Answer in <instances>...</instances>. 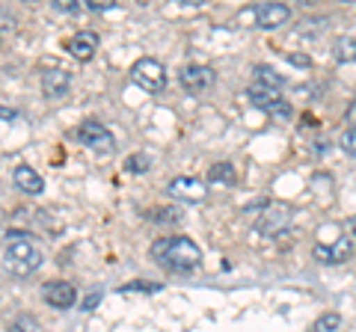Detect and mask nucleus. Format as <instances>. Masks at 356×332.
<instances>
[{
    "label": "nucleus",
    "instance_id": "nucleus-26",
    "mask_svg": "<svg viewBox=\"0 0 356 332\" xmlns=\"http://www.w3.org/2000/svg\"><path fill=\"white\" fill-rule=\"evenodd\" d=\"M54 9H60V13H77L81 6H77L74 0H57V3H54Z\"/></svg>",
    "mask_w": 356,
    "mask_h": 332
},
{
    "label": "nucleus",
    "instance_id": "nucleus-21",
    "mask_svg": "<svg viewBox=\"0 0 356 332\" xmlns=\"http://www.w3.org/2000/svg\"><path fill=\"white\" fill-rule=\"evenodd\" d=\"M125 294H131V291H143V294H158L161 291V285L158 282H128L125 288H122Z\"/></svg>",
    "mask_w": 356,
    "mask_h": 332
},
{
    "label": "nucleus",
    "instance_id": "nucleus-13",
    "mask_svg": "<svg viewBox=\"0 0 356 332\" xmlns=\"http://www.w3.org/2000/svg\"><path fill=\"white\" fill-rule=\"evenodd\" d=\"M69 51H72V57H77V60H92L95 51H98V36L92 30L74 33L72 42H69Z\"/></svg>",
    "mask_w": 356,
    "mask_h": 332
},
{
    "label": "nucleus",
    "instance_id": "nucleus-29",
    "mask_svg": "<svg viewBox=\"0 0 356 332\" xmlns=\"http://www.w3.org/2000/svg\"><path fill=\"white\" fill-rule=\"evenodd\" d=\"M288 63L300 65V69H306V65H309V57H303V53H288Z\"/></svg>",
    "mask_w": 356,
    "mask_h": 332
},
{
    "label": "nucleus",
    "instance_id": "nucleus-18",
    "mask_svg": "<svg viewBox=\"0 0 356 332\" xmlns=\"http://www.w3.org/2000/svg\"><path fill=\"white\" fill-rule=\"evenodd\" d=\"M152 169V160L149 154H131V158L125 160V172H134V175H143Z\"/></svg>",
    "mask_w": 356,
    "mask_h": 332
},
{
    "label": "nucleus",
    "instance_id": "nucleus-12",
    "mask_svg": "<svg viewBox=\"0 0 356 332\" xmlns=\"http://www.w3.org/2000/svg\"><path fill=\"white\" fill-rule=\"evenodd\" d=\"M13 179H15V187L21 193H27V196H39L44 190V181H42V175L36 169H30V166H15V172H13Z\"/></svg>",
    "mask_w": 356,
    "mask_h": 332
},
{
    "label": "nucleus",
    "instance_id": "nucleus-7",
    "mask_svg": "<svg viewBox=\"0 0 356 332\" xmlns=\"http://www.w3.org/2000/svg\"><path fill=\"white\" fill-rule=\"evenodd\" d=\"M259 231L261 235H280L282 229L291 226V208L288 205H270L267 211L259 217Z\"/></svg>",
    "mask_w": 356,
    "mask_h": 332
},
{
    "label": "nucleus",
    "instance_id": "nucleus-3",
    "mask_svg": "<svg viewBox=\"0 0 356 332\" xmlns=\"http://www.w3.org/2000/svg\"><path fill=\"white\" fill-rule=\"evenodd\" d=\"M131 81L140 86L143 92H161L166 86V72L158 60L152 57H143L131 65Z\"/></svg>",
    "mask_w": 356,
    "mask_h": 332
},
{
    "label": "nucleus",
    "instance_id": "nucleus-5",
    "mask_svg": "<svg viewBox=\"0 0 356 332\" xmlns=\"http://www.w3.org/2000/svg\"><path fill=\"white\" fill-rule=\"evenodd\" d=\"M77 137L83 140V146H89V149H95V151H110L113 149V134L102 125V122H95V119H89V122H83L81 125V131H77Z\"/></svg>",
    "mask_w": 356,
    "mask_h": 332
},
{
    "label": "nucleus",
    "instance_id": "nucleus-4",
    "mask_svg": "<svg viewBox=\"0 0 356 332\" xmlns=\"http://www.w3.org/2000/svg\"><path fill=\"white\" fill-rule=\"evenodd\" d=\"M178 81H181V86L191 95H202V92H208L211 86H214V69H208V65H199V63H193V65H184L181 69V74H178Z\"/></svg>",
    "mask_w": 356,
    "mask_h": 332
},
{
    "label": "nucleus",
    "instance_id": "nucleus-16",
    "mask_svg": "<svg viewBox=\"0 0 356 332\" xmlns=\"http://www.w3.org/2000/svg\"><path fill=\"white\" fill-rule=\"evenodd\" d=\"M255 83H264V86H270V90H280L285 81L280 77V72L270 69V65H255Z\"/></svg>",
    "mask_w": 356,
    "mask_h": 332
},
{
    "label": "nucleus",
    "instance_id": "nucleus-22",
    "mask_svg": "<svg viewBox=\"0 0 356 332\" xmlns=\"http://www.w3.org/2000/svg\"><path fill=\"white\" fill-rule=\"evenodd\" d=\"M39 324H36V317H30V315H21L15 320V332H36Z\"/></svg>",
    "mask_w": 356,
    "mask_h": 332
},
{
    "label": "nucleus",
    "instance_id": "nucleus-15",
    "mask_svg": "<svg viewBox=\"0 0 356 332\" xmlns=\"http://www.w3.org/2000/svg\"><path fill=\"white\" fill-rule=\"evenodd\" d=\"M235 179H238V175H235V169H232V163H214L208 169V181L211 184H226V187H232V184H235Z\"/></svg>",
    "mask_w": 356,
    "mask_h": 332
},
{
    "label": "nucleus",
    "instance_id": "nucleus-9",
    "mask_svg": "<svg viewBox=\"0 0 356 332\" xmlns=\"http://www.w3.org/2000/svg\"><path fill=\"white\" fill-rule=\"evenodd\" d=\"M72 86V74L65 69H51L42 74V92L44 98H63Z\"/></svg>",
    "mask_w": 356,
    "mask_h": 332
},
{
    "label": "nucleus",
    "instance_id": "nucleus-10",
    "mask_svg": "<svg viewBox=\"0 0 356 332\" xmlns=\"http://www.w3.org/2000/svg\"><path fill=\"white\" fill-rule=\"evenodd\" d=\"M350 240H336V243H318L315 249H312V256H315L321 264H339V261H344L350 256Z\"/></svg>",
    "mask_w": 356,
    "mask_h": 332
},
{
    "label": "nucleus",
    "instance_id": "nucleus-20",
    "mask_svg": "<svg viewBox=\"0 0 356 332\" xmlns=\"http://www.w3.org/2000/svg\"><path fill=\"white\" fill-rule=\"evenodd\" d=\"M149 219H154V223H175V219H181V211L178 208H158V211H152Z\"/></svg>",
    "mask_w": 356,
    "mask_h": 332
},
{
    "label": "nucleus",
    "instance_id": "nucleus-25",
    "mask_svg": "<svg viewBox=\"0 0 356 332\" xmlns=\"http://www.w3.org/2000/svg\"><path fill=\"white\" fill-rule=\"evenodd\" d=\"M341 146H344V151L356 154V131H348V134L341 137Z\"/></svg>",
    "mask_w": 356,
    "mask_h": 332
},
{
    "label": "nucleus",
    "instance_id": "nucleus-8",
    "mask_svg": "<svg viewBox=\"0 0 356 332\" xmlns=\"http://www.w3.org/2000/svg\"><path fill=\"white\" fill-rule=\"evenodd\" d=\"M288 18H291V9L285 3H259L255 6V24L264 27V30L282 27Z\"/></svg>",
    "mask_w": 356,
    "mask_h": 332
},
{
    "label": "nucleus",
    "instance_id": "nucleus-2",
    "mask_svg": "<svg viewBox=\"0 0 356 332\" xmlns=\"http://www.w3.org/2000/svg\"><path fill=\"white\" fill-rule=\"evenodd\" d=\"M6 267L18 276H27L42 267V252L33 240H9L6 243Z\"/></svg>",
    "mask_w": 356,
    "mask_h": 332
},
{
    "label": "nucleus",
    "instance_id": "nucleus-28",
    "mask_svg": "<svg viewBox=\"0 0 356 332\" xmlns=\"http://www.w3.org/2000/svg\"><path fill=\"white\" fill-rule=\"evenodd\" d=\"M344 119H348V125H350V131H356V98L350 101V107H348V113H344Z\"/></svg>",
    "mask_w": 356,
    "mask_h": 332
},
{
    "label": "nucleus",
    "instance_id": "nucleus-14",
    "mask_svg": "<svg viewBox=\"0 0 356 332\" xmlns=\"http://www.w3.org/2000/svg\"><path fill=\"white\" fill-rule=\"evenodd\" d=\"M247 98H250V104L261 107V110H270L273 104H280V101H282V98H280V90H270V86H264V83H252L250 90H247Z\"/></svg>",
    "mask_w": 356,
    "mask_h": 332
},
{
    "label": "nucleus",
    "instance_id": "nucleus-1",
    "mask_svg": "<svg viewBox=\"0 0 356 332\" xmlns=\"http://www.w3.org/2000/svg\"><path fill=\"white\" fill-rule=\"evenodd\" d=\"M152 258L166 270H196L202 264V249L191 238H163L154 240Z\"/></svg>",
    "mask_w": 356,
    "mask_h": 332
},
{
    "label": "nucleus",
    "instance_id": "nucleus-31",
    "mask_svg": "<svg viewBox=\"0 0 356 332\" xmlns=\"http://www.w3.org/2000/svg\"><path fill=\"white\" fill-rule=\"evenodd\" d=\"M350 229H353V235H356V217L350 219Z\"/></svg>",
    "mask_w": 356,
    "mask_h": 332
},
{
    "label": "nucleus",
    "instance_id": "nucleus-24",
    "mask_svg": "<svg viewBox=\"0 0 356 332\" xmlns=\"http://www.w3.org/2000/svg\"><path fill=\"white\" fill-rule=\"evenodd\" d=\"M267 113H273V116H280V119H291V107H288L285 101H280V104H273Z\"/></svg>",
    "mask_w": 356,
    "mask_h": 332
},
{
    "label": "nucleus",
    "instance_id": "nucleus-17",
    "mask_svg": "<svg viewBox=\"0 0 356 332\" xmlns=\"http://www.w3.org/2000/svg\"><path fill=\"white\" fill-rule=\"evenodd\" d=\"M332 51H336V60H339V63H356V39H353V36L339 39Z\"/></svg>",
    "mask_w": 356,
    "mask_h": 332
},
{
    "label": "nucleus",
    "instance_id": "nucleus-6",
    "mask_svg": "<svg viewBox=\"0 0 356 332\" xmlns=\"http://www.w3.org/2000/svg\"><path fill=\"white\" fill-rule=\"evenodd\" d=\"M170 196H175L178 202H202L208 196V187L202 179H191V175H181V179L170 181Z\"/></svg>",
    "mask_w": 356,
    "mask_h": 332
},
{
    "label": "nucleus",
    "instance_id": "nucleus-27",
    "mask_svg": "<svg viewBox=\"0 0 356 332\" xmlns=\"http://www.w3.org/2000/svg\"><path fill=\"white\" fill-rule=\"evenodd\" d=\"M98 300H102V291H92V294H89L86 300H83V312H92V308L98 306Z\"/></svg>",
    "mask_w": 356,
    "mask_h": 332
},
{
    "label": "nucleus",
    "instance_id": "nucleus-23",
    "mask_svg": "<svg viewBox=\"0 0 356 332\" xmlns=\"http://www.w3.org/2000/svg\"><path fill=\"white\" fill-rule=\"evenodd\" d=\"M116 3L113 0H86V9H92V13H104V9H113Z\"/></svg>",
    "mask_w": 356,
    "mask_h": 332
},
{
    "label": "nucleus",
    "instance_id": "nucleus-11",
    "mask_svg": "<svg viewBox=\"0 0 356 332\" xmlns=\"http://www.w3.org/2000/svg\"><path fill=\"white\" fill-rule=\"evenodd\" d=\"M44 300H48V306H54V308H72L77 294L69 282H48L44 285Z\"/></svg>",
    "mask_w": 356,
    "mask_h": 332
},
{
    "label": "nucleus",
    "instance_id": "nucleus-19",
    "mask_svg": "<svg viewBox=\"0 0 356 332\" xmlns=\"http://www.w3.org/2000/svg\"><path fill=\"white\" fill-rule=\"evenodd\" d=\"M339 326H341V315H339V312H327V315L318 317L315 332H336Z\"/></svg>",
    "mask_w": 356,
    "mask_h": 332
},
{
    "label": "nucleus",
    "instance_id": "nucleus-30",
    "mask_svg": "<svg viewBox=\"0 0 356 332\" xmlns=\"http://www.w3.org/2000/svg\"><path fill=\"white\" fill-rule=\"evenodd\" d=\"M0 119H3V122H15L18 113H15V110H9V107H0Z\"/></svg>",
    "mask_w": 356,
    "mask_h": 332
}]
</instances>
